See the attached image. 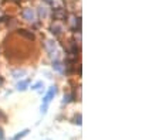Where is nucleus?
<instances>
[{
    "instance_id": "nucleus-5",
    "label": "nucleus",
    "mask_w": 159,
    "mask_h": 140,
    "mask_svg": "<svg viewBox=\"0 0 159 140\" xmlns=\"http://www.w3.org/2000/svg\"><path fill=\"white\" fill-rule=\"evenodd\" d=\"M50 30H51V33L53 34H61V31H63V26H60V24H53V26L50 27Z\"/></svg>"
},
{
    "instance_id": "nucleus-6",
    "label": "nucleus",
    "mask_w": 159,
    "mask_h": 140,
    "mask_svg": "<svg viewBox=\"0 0 159 140\" xmlns=\"http://www.w3.org/2000/svg\"><path fill=\"white\" fill-rule=\"evenodd\" d=\"M64 17H66V13L63 10H56V13H53V19H56V20H61Z\"/></svg>"
},
{
    "instance_id": "nucleus-15",
    "label": "nucleus",
    "mask_w": 159,
    "mask_h": 140,
    "mask_svg": "<svg viewBox=\"0 0 159 140\" xmlns=\"http://www.w3.org/2000/svg\"><path fill=\"white\" fill-rule=\"evenodd\" d=\"M4 139V134H3V130L0 129V140H3Z\"/></svg>"
},
{
    "instance_id": "nucleus-1",
    "label": "nucleus",
    "mask_w": 159,
    "mask_h": 140,
    "mask_svg": "<svg viewBox=\"0 0 159 140\" xmlns=\"http://www.w3.org/2000/svg\"><path fill=\"white\" fill-rule=\"evenodd\" d=\"M56 93H57V88H56V87H51V88H50V91L47 92V95L43 98V105H44V106H48L50 100L53 99Z\"/></svg>"
},
{
    "instance_id": "nucleus-4",
    "label": "nucleus",
    "mask_w": 159,
    "mask_h": 140,
    "mask_svg": "<svg viewBox=\"0 0 159 140\" xmlns=\"http://www.w3.org/2000/svg\"><path fill=\"white\" fill-rule=\"evenodd\" d=\"M19 33V36H21V37H26V38H29L30 41H33L34 40V34L31 33V31H27V30H19L17 31Z\"/></svg>"
},
{
    "instance_id": "nucleus-14",
    "label": "nucleus",
    "mask_w": 159,
    "mask_h": 140,
    "mask_svg": "<svg viewBox=\"0 0 159 140\" xmlns=\"http://www.w3.org/2000/svg\"><path fill=\"white\" fill-rule=\"evenodd\" d=\"M41 87H43V82H40V81H39V82H36V83H34V85H33V87H31V89H36V91H39Z\"/></svg>"
},
{
    "instance_id": "nucleus-3",
    "label": "nucleus",
    "mask_w": 159,
    "mask_h": 140,
    "mask_svg": "<svg viewBox=\"0 0 159 140\" xmlns=\"http://www.w3.org/2000/svg\"><path fill=\"white\" fill-rule=\"evenodd\" d=\"M46 50L48 51L50 54L56 53V41H51V40H47L46 41Z\"/></svg>"
},
{
    "instance_id": "nucleus-9",
    "label": "nucleus",
    "mask_w": 159,
    "mask_h": 140,
    "mask_svg": "<svg viewBox=\"0 0 159 140\" xmlns=\"http://www.w3.org/2000/svg\"><path fill=\"white\" fill-rule=\"evenodd\" d=\"M53 68L57 71V72H60V74H63V72H64V70H63V65H61V62H58V61H54V64H53Z\"/></svg>"
},
{
    "instance_id": "nucleus-11",
    "label": "nucleus",
    "mask_w": 159,
    "mask_h": 140,
    "mask_svg": "<svg viewBox=\"0 0 159 140\" xmlns=\"http://www.w3.org/2000/svg\"><path fill=\"white\" fill-rule=\"evenodd\" d=\"M24 75H26V71H14L13 72V78H16V79L24 77Z\"/></svg>"
},
{
    "instance_id": "nucleus-7",
    "label": "nucleus",
    "mask_w": 159,
    "mask_h": 140,
    "mask_svg": "<svg viewBox=\"0 0 159 140\" xmlns=\"http://www.w3.org/2000/svg\"><path fill=\"white\" fill-rule=\"evenodd\" d=\"M29 132H30L29 129L23 130V132H20V133H17L16 136H14V137H13V139H11V140H20V139H23L24 136H27V134H29Z\"/></svg>"
},
{
    "instance_id": "nucleus-2",
    "label": "nucleus",
    "mask_w": 159,
    "mask_h": 140,
    "mask_svg": "<svg viewBox=\"0 0 159 140\" xmlns=\"http://www.w3.org/2000/svg\"><path fill=\"white\" fill-rule=\"evenodd\" d=\"M23 19L26 21H29V23H33L34 21V11H33V9H24V11H23Z\"/></svg>"
},
{
    "instance_id": "nucleus-13",
    "label": "nucleus",
    "mask_w": 159,
    "mask_h": 140,
    "mask_svg": "<svg viewBox=\"0 0 159 140\" xmlns=\"http://www.w3.org/2000/svg\"><path fill=\"white\" fill-rule=\"evenodd\" d=\"M73 123H75V125H81V115H77V116H74L73 117Z\"/></svg>"
},
{
    "instance_id": "nucleus-8",
    "label": "nucleus",
    "mask_w": 159,
    "mask_h": 140,
    "mask_svg": "<svg viewBox=\"0 0 159 140\" xmlns=\"http://www.w3.org/2000/svg\"><path fill=\"white\" fill-rule=\"evenodd\" d=\"M27 87H29V81H21V82H19L17 83V89L19 91H26L27 89Z\"/></svg>"
},
{
    "instance_id": "nucleus-10",
    "label": "nucleus",
    "mask_w": 159,
    "mask_h": 140,
    "mask_svg": "<svg viewBox=\"0 0 159 140\" xmlns=\"http://www.w3.org/2000/svg\"><path fill=\"white\" fill-rule=\"evenodd\" d=\"M47 13H48V11H47V7L46 6H40L39 7V16L40 17H46Z\"/></svg>"
},
{
    "instance_id": "nucleus-12",
    "label": "nucleus",
    "mask_w": 159,
    "mask_h": 140,
    "mask_svg": "<svg viewBox=\"0 0 159 140\" xmlns=\"http://www.w3.org/2000/svg\"><path fill=\"white\" fill-rule=\"evenodd\" d=\"M73 100V95H70V93H67V95H64V99H63V104H70Z\"/></svg>"
},
{
    "instance_id": "nucleus-16",
    "label": "nucleus",
    "mask_w": 159,
    "mask_h": 140,
    "mask_svg": "<svg viewBox=\"0 0 159 140\" xmlns=\"http://www.w3.org/2000/svg\"><path fill=\"white\" fill-rule=\"evenodd\" d=\"M3 85V79H2V77H0V87Z\"/></svg>"
}]
</instances>
